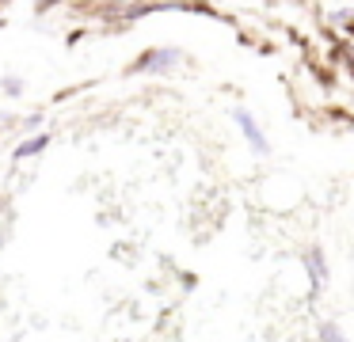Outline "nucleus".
I'll list each match as a JSON object with an SVG mask.
<instances>
[{
	"label": "nucleus",
	"instance_id": "nucleus-2",
	"mask_svg": "<svg viewBox=\"0 0 354 342\" xmlns=\"http://www.w3.org/2000/svg\"><path fill=\"white\" fill-rule=\"evenodd\" d=\"M232 122L240 126V133H244L248 149H252L255 156H267V152H270V141L263 137V129H259V122H255V114L244 111V106H232Z\"/></svg>",
	"mask_w": 354,
	"mask_h": 342
},
{
	"label": "nucleus",
	"instance_id": "nucleus-1",
	"mask_svg": "<svg viewBox=\"0 0 354 342\" xmlns=\"http://www.w3.org/2000/svg\"><path fill=\"white\" fill-rule=\"evenodd\" d=\"M179 61H183V53H179L176 46H153V50H145L133 61L130 73H171Z\"/></svg>",
	"mask_w": 354,
	"mask_h": 342
},
{
	"label": "nucleus",
	"instance_id": "nucleus-4",
	"mask_svg": "<svg viewBox=\"0 0 354 342\" xmlns=\"http://www.w3.org/2000/svg\"><path fill=\"white\" fill-rule=\"evenodd\" d=\"M54 144V133L50 129H39V133H31V137H24V141L12 149V164H27V160H35V156H42V152Z\"/></svg>",
	"mask_w": 354,
	"mask_h": 342
},
{
	"label": "nucleus",
	"instance_id": "nucleus-3",
	"mask_svg": "<svg viewBox=\"0 0 354 342\" xmlns=\"http://www.w3.org/2000/svg\"><path fill=\"white\" fill-rule=\"evenodd\" d=\"M301 263H305V270H308V285H313V293H324V289H328V281H331L324 247H308L305 255H301Z\"/></svg>",
	"mask_w": 354,
	"mask_h": 342
},
{
	"label": "nucleus",
	"instance_id": "nucleus-5",
	"mask_svg": "<svg viewBox=\"0 0 354 342\" xmlns=\"http://www.w3.org/2000/svg\"><path fill=\"white\" fill-rule=\"evenodd\" d=\"M316 339H320V342H351L343 327L331 323V319H320V327H316Z\"/></svg>",
	"mask_w": 354,
	"mask_h": 342
},
{
	"label": "nucleus",
	"instance_id": "nucleus-6",
	"mask_svg": "<svg viewBox=\"0 0 354 342\" xmlns=\"http://www.w3.org/2000/svg\"><path fill=\"white\" fill-rule=\"evenodd\" d=\"M0 91H4L8 99H19L27 91V80L24 76H0Z\"/></svg>",
	"mask_w": 354,
	"mask_h": 342
}]
</instances>
